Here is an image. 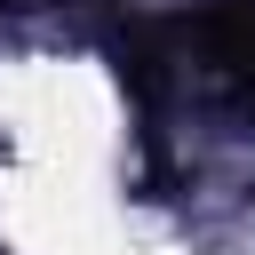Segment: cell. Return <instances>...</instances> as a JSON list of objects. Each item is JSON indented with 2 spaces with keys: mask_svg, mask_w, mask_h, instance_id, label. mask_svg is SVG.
I'll return each mask as SVG.
<instances>
[{
  "mask_svg": "<svg viewBox=\"0 0 255 255\" xmlns=\"http://www.w3.org/2000/svg\"><path fill=\"white\" fill-rule=\"evenodd\" d=\"M135 64H199L255 104V0H223V8H191V16H143Z\"/></svg>",
  "mask_w": 255,
  "mask_h": 255,
  "instance_id": "obj_1",
  "label": "cell"
}]
</instances>
